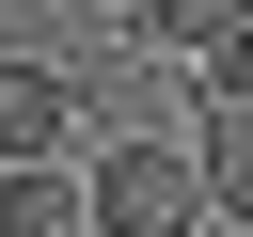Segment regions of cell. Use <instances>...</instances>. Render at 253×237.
<instances>
[{
  "label": "cell",
  "instance_id": "3957f363",
  "mask_svg": "<svg viewBox=\"0 0 253 237\" xmlns=\"http://www.w3.org/2000/svg\"><path fill=\"white\" fill-rule=\"evenodd\" d=\"M0 237H95V174L79 158H0Z\"/></svg>",
  "mask_w": 253,
  "mask_h": 237
},
{
  "label": "cell",
  "instance_id": "5b68a950",
  "mask_svg": "<svg viewBox=\"0 0 253 237\" xmlns=\"http://www.w3.org/2000/svg\"><path fill=\"white\" fill-rule=\"evenodd\" d=\"M221 32H253V0H158L142 16V47H174V63H206Z\"/></svg>",
  "mask_w": 253,
  "mask_h": 237
},
{
  "label": "cell",
  "instance_id": "7a4b0ae2",
  "mask_svg": "<svg viewBox=\"0 0 253 237\" xmlns=\"http://www.w3.org/2000/svg\"><path fill=\"white\" fill-rule=\"evenodd\" d=\"M0 158H79V79L0 47Z\"/></svg>",
  "mask_w": 253,
  "mask_h": 237
},
{
  "label": "cell",
  "instance_id": "8992f818",
  "mask_svg": "<svg viewBox=\"0 0 253 237\" xmlns=\"http://www.w3.org/2000/svg\"><path fill=\"white\" fill-rule=\"evenodd\" d=\"M79 16H95V32H142V16H158V0H79Z\"/></svg>",
  "mask_w": 253,
  "mask_h": 237
},
{
  "label": "cell",
  "instance_id": "277c9868",
  "mask_svg": "<svg viewBox=\"0 0 253 237\" xmlns=\"http://www.w3.org/2000/svg\"><path fill=\"white\" fill-rule=\"evenodd\" d=\"M190 158H206V190H221V221L253 237V95H190Z\"/></svg>",
  "mask_w": 253,
  "mask_h": 237
},
{
  "label": "cell",
  "instance_id": "6da1fadb",
  "mask_svg": "<svg viewBox=\"0 0 253 237\" xmlns=\"http://www.w3.org/2000/svg\"><path fill=\"white\" fill-rule=\"evenodd\" d=\"M79 174H95V237H190V221H221V190H206V158L174 126H111Z\"/></svg>",
  "mask_w": 253,
  "mask_h": 237
}]
</instances>
